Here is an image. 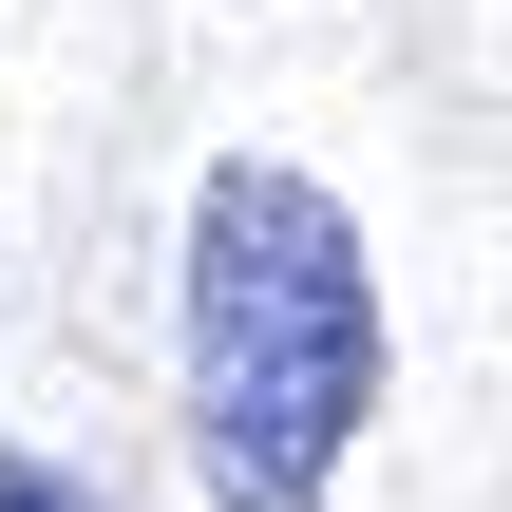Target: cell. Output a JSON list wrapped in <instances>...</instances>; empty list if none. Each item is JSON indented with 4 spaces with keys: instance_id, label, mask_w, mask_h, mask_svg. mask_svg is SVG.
Instances as JSON below:
<instances>
[{
    "instance_id": "obj_1",
    "label": "cell",
    "mask_w": 512,
    "mask_h": 512,
    "mask_svg": "<svg viewBox=\"0 0 512 512\" xmlns=\"http://www.w3.org/2000/svg\"><path fill=\"white\" fill-rule=\"evenodd\" d=\"M380 418V266L361 209L285 152L190 190V475L209 512H323Z\"/></svg>"
},
{
    "instance_id": "obj_2",
    "label": "cell",
    "mask_w": 512,
    "mask_h": 512,
    "mask_svg": "<svg viewBox=\"0 0 512 512\" xmlns=\"http://www.w3.org/2000/svg\"><path fill=\"white\" fill-rule=\"evenodd\" d=\"M0 512H95V494H76L57 456H0Z\"/></svg>"
}]
</instances>
